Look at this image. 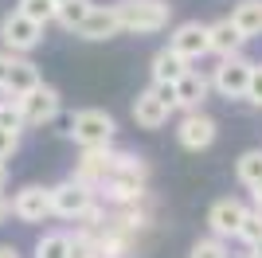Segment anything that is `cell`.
Wrapping results in <instances>:
<instances>
[{
	"label": "cell",
	"instance_id": "6da1fadb",
	"mask_svg": "<svg viewBox=\"0 0 262 258\" xmlns=\"http://www.w3.org/2000/svg\"><path fill=\"white\" fill-rule=\"evenodd\" d=\"M114 8H118L121 32H129V35L164 32L168 20H172V4H164V0H118Z\"/></svg>",
	"mask_w": 262,
	"mask_h": 258
},
{
	"label": "cell",
	"instance_id": "7a4b0ae2",
	"mask_svg": "<svg viewBox=\"0 0 262 258\" xmlns=\"http://www.w3.org/2000/svg\"><path fill=\"white\" fill-rule=\"evenodd\" d=\"M67 133L75 137L78 149H98V145H110V141H114L118 121L110 118L106 110H78L75 118H71V125H67Z\"/></svg>",
	"mask_w": 262,
	"mask_h": 258
},
{
	"label": "cell",
	"instance_id": "3957f363",
	"mask_svg": "<svg viewBox=\"0 0 262 258\" xmlns=\"http://www.w3.org/2000/svg\"><path fill=\"white\" fill-rule=\"evenodd\" d=\"M0 43H4L12 55H28L43 43V24H35L32 16H24L20 8H12L8 16L0 20Z\"/></svg>",
	"mask_w": 262,
	"mask_h": 258
},
{
	"label": "cell",
	"instance_id": "277c9868",
	"mask_svg": "<svg viewBox=\"0 0 262 258\" xmlns=\"http://www.w3.org/2000/svg\"><path fill=\"white\" fill-rule=\"evenodd\" d=\"M251 71H254V63H251V59H243V51L227 55V59H219L215 75H211V90H215L219 98H247Z\"/></svg>",
	"mask_w": 262,
	"mask_h": 258
},
{
	"label": "cell",
	"instance_id": "5b68a950",
	"mask_svg": "<svg viewBox=\"0 0 262 258\" xmlns=\"http://www.w3.org/2000/svg\"><path fill=\"white\" fill-rule=\"evenodd\" d=\"M94 200H98L94 184L78 180V176H71V180H63V184H55V188H51V211L59 215V219H75V215H82Z\"/></svg>",
	"mask_w": 262,
	"mask_h": 258
},
{
	"label": "cell",
	"instance_id": "8992f818",
	"mask_svg": "<svg viewBox=\"0 0 262 258\" xmlns=\"http://www.w3.org/2000/svg\"><path fill=\"white\" fill-rule=\"evenodd\" d=\"M59 106H63V98H59V90L47 86V82H39L32 94L20 98V110H24L28 129H39V125H47V121H55L59 118Z\"/></svg>",
	"mask_w": 262,
	"mask_h": 258
},
{
	"label": "cell",
	"instance_id": "52a82bcc",
	"mask_svg": "<svg viewBox=\"0 0 262 258\" xmlns=\"http://www.w3.org/2000/svg\"><path fill=\"white\" fill-rule=\"evenodd\" d=\"M219 125L215 118H208L204 110H188L184 118H180V125H176V141L184 145L188 153H200V149H211V141H215Z\"/></svg>",
	"mask_w": 262,
	"mask_h": 258
},
{
	"label": "cell",
	"instance_id": "ba28073f",
	"mask_svg": "<svg viewBox=\"0 0 262 258\" xmlns=\"http://www.w3.org/2000/svg\"><path fill=\"white\" fill-rule=\"evenodd\" d=\"M12 215L16 219H24V223H43V219H51V188H43V184H28V188H20V192L12 196Z\"/></svg>",
	"mask_w": 262,
	"mask_h": 258
},
{
	"label": "cell",
	"instance_id": "9c48e42d",
	"mask_svg": "<svg viewBox=\"0 0 262 258\" xmlns=\"http://www.w3.org/2000/svg\"><path fill=\"white\" fill-rule=\"evenodd\" d=\"M168 47L172 51H180L184 59H204V55H211V39H208V24H200V20H184V24H176L172 35H168Z\"/></svg>",
	"mask_w": 262,
	"mask_h": 258
},
{
	"label": "cell",
	"instance_id": "30bf717a",
	"mask_svg": "<svg viewBox=\"0 0 262 258\" xmlns=\"http://www.w3.org/2000/svg\"><path fill=\"white\" fill-rule=\"evenodd\" d=\"M78 39H90V43H102V39H114V35H121V20H118V8L114 4H94V8L86 12V20L75 28Z\"/></svg>",
	"mask_w": 262,
	"mask_h": 258
},
{
	"label": "cell",
	"instance_id": "8fae6325",
	"mask_svg": "<svg viewBox=\"0 0 262 258\" xmlns=\"http://www.w3.org/2000/svg\"><path fill=\"white\" fill-rule=\"evenodd\" d=\"M247 211L251 207L243 204V200H215L211 204V211H208V227H211V235H219V239H239V227H243V219H247Z\"/></svg>",
	"mask_w": 262,
	"mask_h": 258
},
{
	"label": "cell",
	"instance_id": "7c38bea8",
	"mask_svg": "<svg viewBox=\"0 0 262 258\" xmlns=\"http://www.w3.org/2000/svg\"><path fill=\"white\" fill-rule=\"evenodd\" d=\"M39 82H43V78H39V67H35L32 59H20V55H12V59H8V82H4V94L24 98V94H32Z\"/></svg>",
	"mask_w": 262,
	"mask_h": 258
},
{
	"label": "cell",
	"instance_id": "4fadbf2b",
	"mask_svg": "<svg viewBox=\"0 0 262 258\" xmlns=\"http://www.w3.org/2000/svg\"><path fill=\"white\" fill-rule=\"evenodd\" d=\"M211 94V78L200 75V71H188L184 78H176V110H200Z\"/></svg>",
	"mask_w": 262,
	"mask_h": 258
},
{
	"label": "cell",
	"instance_id": "5bb4252c",
	"mask_svg": "<svg viewBox=\"0 0 262 258\" xmlns=\"http://www.w3.org/2000/svg\"><path fill=\"white\" fill-rule=\"evenodd\" d=\"M176 110H168L161 102V98L153 94V90H141V94L133 98V121L141 129H161V125H168V118H172Z\"/></svg>",
	"mask_w": 262,
	"mask_h": 258
},
{
	"label": "cell",
	"instance_id": "9a60e30c",
	"mask_svg": "<svg viewBox=\"0 0 262 258\" xmlns=\"http://www.w3.org/2000/svg\"><path fill=\"white\" fill-rule=\"evenodd\" d=\"M208 39H211V55L227 59V55H239V51H243L247 35L235 28V20H231V16H223V20L208 24Z\"/></svg>",
	"mask_w": 262,
	"mask_h": 258
},
{
	"label": "cell",
	"instance_id": "2e32d148",
	"mask_svg": "<svg viewBox=\"0 0 262 258\" xmlns=\"http://www.w3.org/2000/svg\"><path fill=\"white\" fill-rule=\"evenodd\" d=\"M192 71V59H184L180 51L172 47H161L153 55V82H176V78H184Z\"/></svg>",
	"mask_w": 262,
	"mask_h": 258
},
{
	"label": "cell",
	"instance_id": "e0dca14e",
	"mask_svg": "<svg viewBox=\"0 0 262 258\" xmlns=\"http://www.w3.org/2000/svg\"><path fill=\"white\" fill-rule=\"evenodd\" d=\"M231 20H235V28H239L247 39L262 35V0H243V4H235Z\"/></svg>",
	"mask_w": 262,
	"mask_h": 258
},
{
	"label": "cell",
	"instance_id": "ac0fdd59",
	"mask_svg": "<svg viewBox=\"0 0 262 258\" xmlns=\"http://www.w3.org/2000/svg\"><path fill=\"white\" fill-rule=\"evenodd\" d=\"M235 176H239V184H247V188H254V184L262 180V149H247L235 161Z\"/></svg>",
	"mask_w": 262,
	"mask_h": 258
},
{
	"label": "cell",
	"instance_id": "d6986e66",
	"mask_svg": "<svg viewBox=\"0 0 262 258\" xmlns=\"http://www.w3.org/2000/svg\"><path fill=\"white\" fill-rule=\"evenodd\" d=\"M71 250V231H47L35 243V258H67Z\"/></svg>",
	"mask_w": 262,
	"mask_h": 258
},
{
	"label": "cell",
	"instance_id": "ffe728a7",
	"mask_svg": "<svg viewBox=\"0 0 262 258\" xmlns=\"http://www.w3.org/2000/svg\"><path fill=\"white\" fill-rule=\"evenodd\" d=\"M94 8V4H90V0H67V4H59V12H55V20L63 24L67 32H75L78 24L86 20V12Z\"/></svg>",
	"mask_w": 262,
	"mask_h": 258
},
{
	"label": "cell",
	"instance_id": "44dd1931",
	"mask_svg": "<svg viewBox=\"0 0 262 258\" xmlns=\"http://www.w3.org/2000/svg\"><path fill=\"white\" fill-rule=\"evenodd\" d=\"M0 125L12 129V133H24V129H28V121H24V110H20V98H12V94L0 98Z\"/></svg>",
	"mask_w": 262,
	"mask_h": 258
},
{
	"label": "cell",
	"instance_id": "7402d4cb",
	"mask_svg": "<svg viewBox=\"0 0 262 258\" xmlns=\"http://www.w3.org/2000/svg\"><path fill=\"white\" fill-rule=\"evenodd\" d=\"M16 8L24 12V16H32L35 24H51L55 20V12H59V4H55V0H20V4H16Z\"/></svg>",
	"mask_w": 262,
	"mask_h": 258
},
{
	"label": "cell",
	"instance_id": "603a6c76",
	"mask_svg": "<svg viewBox=\"0 0 262 258\" xmlns=\"http://www.w3.org/2000/svg\"><path fill=\"white\" fill-rule=\"evenodd\" d=\"M258 239H262V207H251V211H247V219H243V227H239V243L251 250Z\"/></svg>",
	"mask_w": 262,
	"mask_h": 258
},
{
	"label": "cell",
	"instance_id": "cb8c5ba5",
	"mask_svg": "<svg viewBox=\"0 0 262 258\" xmlns=\"http://www.w3.org/2000/svg\"><path fill=\"white\" fill-rule=\"evenodd\" d=\"M188 258H231V254H227V239H219V235L200 239L196 247H192V254H188Z\"/></svg>",
	"mask_w": 262,
	"mask_h": 258
},
{
	"label": "cell",
	"instance_id": "d4e9b609",
	"mask_svg": "<svg viewBox=\"0 0 262 258\" xmlns=\"http://www.w3.org/2000/svg\"><path fill=\"white\" fill-rule=\"evenodd\" d=\"M67 258H98V247H94V239L90 235H71V250H67Z\"/></svg>",
	"mask_w": 262,
	"mask_h": 258
},
{
	"label": "cell",
	"instance_id": "484cf974",
	"mask_svg": "<svg viewBox=\"0 0 262 258\" xmlns=\"http://www.w3.org/2000/svg\"><path fill=\"white\" fill-rule=\"evenodd\" d=\"M16 149H20V133H12V129L0 125V161H12Z\"/></svg>",
	"mask_w": 262,
	"mask_h": 258
},
{
	"label": "cell",
	"instance_id": "4316f807",
	"mask_svg": "<svg viewBox=\"0 0 262 258\" xmlns=\"http://www.w3.org/2000/svg\"><path fill=\"white\" fill-rule=\"evenodd\" d=\"M247 102H251V106H262V63H254V71H251V86H247Z\"/></svg>",
	"mask_w": 262,
	"mask_h": 258
},
{
	"label": "cell",
	"instance_id": "83f0119b",
	"mask_svg": "<svg viewBox=\"0 0 262 258\" xmlns=\"http://www.w3.org/2000/svg\"><path fill=\"white\" fill-rule=\"evenodd\" d=\"M149 90H153V94L161 98V102H164L168 110H176V82H153Z\"/></svg>",
	"mask_w": 262,
	"mask_h": 258
},
{
	"label": "cell",
	"instance_id": "f1b7e54d",
	"mask_svg": "<svg viewBox=\"0 0 262 258\" xmlns=\"http://www.w3.org/2000/svg\"><path fill=\"white\" fill-rule=\"evenodd\" d=\"M12 219V200H4V192H0V227Z\"/></svg>",
	"mask_w": 262,
	"mask_h": 258
},
{
	"label": "cell",
	"instance_id": "f546056e",
	"mask_svg": "<svg viewBox=\"0 0 262 258\" xmlns=\"http://www.w3.org/2000/svg\"><path fill=\"white\" fill-rule=\"evenodd\" d=\"M8 59H12V55L0 51V94H4V82H8Z\"/></svg>",
	"mask_w": 262,
	"mask_h": 258
},
{
	"label": "cell",
	"instance_id": "4dcf8cb0",
	"mask_svg": "<svg viewBox=\"0 0 262 258\" xmlns=\"http://www.w3.org/2000/svg\"><path fill=\"white\" fill-rule=\"evenodd\" d=\"M0 258H20V250L12 247V243H0Z\"/></svg>",
	"mask_w": 262,
	"mask_h": 258
},
{
	"label": "cell",
	"instance_id": "1f68e13d",
	"mask_svg": "<svg viewBox=\"0 0 262 258\" xmlns=\"http://www.w3.org/2000/svg\"><path fill=\"white\" fill-rule=\"evenodd\" d=\"M251 200H254V207H262V180L251 188Z\"/></svg>",
	"mask_w": 262,
	"mask_h": 258
},
{
	"label": "cell",
	"instance_id": "d6a6232c",
	"mask_svg": "<svg viewBox=\"0 0 262 258\" xmlns=\"http://www.w3.org/2000/svg\"><path fill=\"white\" fill-rule=\"evenodd\" d=\"M4 184H8V164L0 161V192H4Z\"/></svg>",
	"mask_w": 262,
	"mask_h": 258
},
{
	"label": "cell",
	"instance_id": "836d02e7",
	"mask_svg": "<svg viewBox=\"0 0 262 258\" xmlns=\"http://www.w3.org/2000/svg\"><path fill=\"white\" fill-rule=\"evenodd\" d=\"M251 254H258V258H262V239H258V243L251 247Z\"/></svg>",
	"mask_w": 262,
	"mask_h": 258
},
{
	"label": "cell",
	"instance_id": "e575fe53",
	"mask_svg": "<svg viewBox=\"0 0 262 258\" xmlns=\"http://www.w3.org/2000/svg\"><path fill=\"white\" fill-rule=\"evenodd\" d=\"M243 258H258V254H243Z\"/></svg>",
	"mask_w": 262,
	"mask_h": 258
},
{
	"label": "cell",
	"instance_id": "d590c367",
	"mask_svg": "<svg viewBox=\"0 0 262 258\" xmlns=\"http://www.w3.org/2000/svg\"><path fill=\"white\" fill-rule=\"evenodd\" d=\"M55 4H67V0H55Z\"/></svg>",
	"mask_w": 262,
	"mask_h": 258
}]
</instances>
